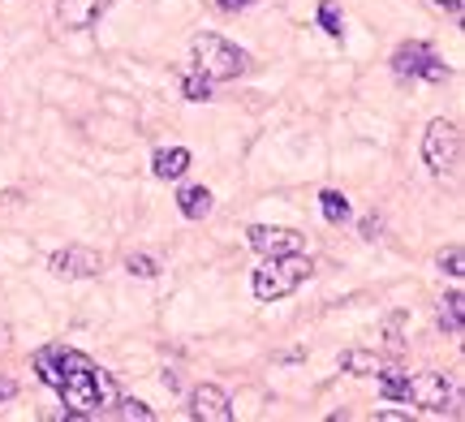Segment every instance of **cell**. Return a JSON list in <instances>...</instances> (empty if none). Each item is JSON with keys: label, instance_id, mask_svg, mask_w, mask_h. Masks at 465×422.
<instances>
[{"label": "cell", "instance_id": "6da1fadb", "mask_svg": "<svg viewBox=\"0 0 465 422\" xmlns=\"http://www.w3.org/2000/svg\"><path fill=\"white\" fill-rule=\"evenodd\" d=\"M35 370L39 379L61 396L65 418H87V414H103L108 405H117V384L103 366H95L87 354L69 349V345H43L35 354Z\"/></svg>", "mask_w": 465, "mask_h": 422}, {"label": "cell", "instance_id": "7a4b0ae2", "mask_svg": "<svg viewBox=\"0 0 465 422\" xmlns=\"http://www.w3.org/2000/svg\"><path fill=\"white\" fill-rule=\"evenodd\" d=\"M190 52H194V65H198V73H202V78H212V82H237V78H246V73L254 69V65H250V52H246V47L228 43L224 35H212V31L194 35Z\"/></svg>", "mask_w": 465, "mask_h": 422}, {"label": "cell", "instance_id": "3957f363", "mask_svg": "<svg viewBox=\"0 0 465 422\" xmlns=\"http://www.w3.org/2000/svg\"><path fill=\"white\" fill-rule=\"evenodd\" d=\"M310 276H315V263L306 259V250L297 255H276V259H263V267H254V297L258 302H280V297L297 293Z\"/></svg>", "mask_w": 465, "mask_h": 422}, {"label": "cell", "instance_id": "277c9868", "mask_svg": "<svg viewBox=\"0 0 465 422\" xmlns=\"http://www.w3.org/2000/svg\"><path fill=\"white\" fill-rule=\"evenodd\" d=\"M422 164L431 177H452L457 164H461V130L457 121L448 116H435L427 134H422Z\"/></svg>", "mask_w": 465, "mask_h": 422}, {"label": "cell", "instance_id": "5b68a950", "mask_svg": "<svg viewBox=\"0 0 465 422\" xmlns=\"http://www.w3.org/2000/svg\"><path fill=\"white\" fill-rule=\"evenodd\" d=\"M405 401H413L422 414H448L457 409V384L444 370H418L405 379Z\"/></svg>", "mask_w": 465, "mask_h": 422}, {"label": "cell", "instance_id": "8992f818", "mask_svg": "<svg viewBox=\"0 0 465 422\" xmlns=\"http://www.w3.org/2000/svg\"><path fill=\"white\" fill-rule=\"evenodd\" d=\"M392 73L397 78H422V82H448L452 78V69L427 43H401L392 52Z\"/></svg>", "mask_w": 465, "mask_h": 422}, {"label": "cell", "instance_id": "52a82bcc", "mask_svg": "<svg viewBox=\"0 0 465 422\" xmlns=\"http://www.w3.org/2000/svg\"><path fill=\"white\" fill-rule=\"evenodd\" d=\"M246 237H250V250H258L263 259L306 250V237H302L297 229H280V225H250Z\"/></svg>", "mask_w": 465, "mask_h": 422}, {"label": "cell", "instance_id": "ba28073f", "mask_svg": "<svg viewBox=\"0 0 465 422\" xmlns=\"http://www.w3.org/2000/svg\"><path fill=\"white\" fill-rule=\"evenodd\" d=\"M47 267H52V276H65V280H91V276H99L103 263L91 246H65V250L47 259Z\"/></svg>", "mask_w": 465, "mask_h": 422}, {"label": "cell", "instance_id": "9c48e42d", "mask_svg": "<svg viewBox=\"0 0 465 422\" xmlns=\"http://www.w3.org/2000/svg\"><path fill=\"white\" fill-rule=\"evenodd\" d=\"M117 0H57V22L65 31H91Z\"/></svg>", "mask_w": 465, "mask_h": 422}, {"label": "cell", "instance_id": "30bf717a", "mask_svg": "<svg viewBox=\"0 0 465 422\" xmlns=\"http://www.w3.org/2000/svg\"><path fill=\"white\" fill-rule=\"evenodd\" d=\"M190 414L198 422H232V401H228V392L216 388V384H198L190 392Z\"/></svg>", "mask_w": 465, "mask_h": 422}, {"label": "cell", "instance_id": "8fae6325", "mask_svg": "<svg viewBox=\"0 0 465 422\" xmlns=\"http://www.w3.org/2000/svg\"><path fill=\"white\" fill-rule=\"evenodd\" d=\"M190 164H194V156L186 151V146H164V151L151 156V172L160 181H181L190 172Z\"/></svg>", "mask_w": 465, "mask_h": 422}, {"label": "cell", "instance_id": "7c38bea8", "mask_svg": "<svg viewBox=\"0 0 465 422\" xmlns=\"http://www.w3.org/2000/svg\"><path fill=\"white\" fill-rule=\"evenodd\" d=\"M177 207H181L186 220H207V216H212V190H207V186H186L177 194Z\"/></svg>", "mask_w": 465, "mask_h": 422}, {"label": "cell", "instance_id": "4fadbf2b", "mask_svg": "<svg viewBox=\"0 0 465 422\" xmlns=\"http://www.w3.org/2000/svg\"><path fill=\"white\" fill-rule=\"evenodd\" d=\"M439 328H444V336H461L465 328V297L457 289L439 297Z\"/></svg>", "mask_w": 465, "mask_h": 422}, {"label": "cell", "instance_id": "5bb4252c", "mask_svg": "<svg viewBox=\"0 0 465 422\" xmlns=\"http://www.w3.org/2000/svg\"><path fill=\"white\" fill-rule=\"evenodd\" d=\"M341 370L375 379L379 370H383V358H379V354H371V349H345V354H341Z\"/></svg>", "mask_w": 465, "mask_h": 422}, {"label": "cell", "instance_id": "9a60e30c", "mask_svg": "<svg viewBox=\"0 0 465 422\" xmlns=\"http://www.w3.org/2000/svg\"><path fill=\"white\" fill-rule=\"evenodd\" d=\"M319 207H323L327 225H349V198H345L341 190H323V194H319Z\"/></svg>", "mask_w": 465, "mask_h": 422}, {"label": "cell", "instance_id": "2e32d148", "mask_svg": "<svg viewBox=\"0 0 465 422\" xmlns=\"http://www.w3.org/2000/svg\"><path fill=\"white\" fill-rule=\"evenodd\" d=\"M379 396H383V401H405V379H409V370H379Z\"/></svg>", "mask_w": 465, "mask_h": 422}, {"label": "cell", "instance_id": "e0dca14e", "mask_svg": "<svg viewBox=\"0 0 465 422\" xmlns=\"http://www.w3.org/2000/svg\"><path fill=\"white\" fill-rule=\"evenodd\" d=\"M181 95H186L190 104H207V99H212V78H202V73H186V78H181Z\"/></svg>", "mask_w": 465, "mask_h": 422}, {"label": "cell", "instance_id": "ac0fdd59", "mask_svg": "<svg viewBox=\"0 0 465 422\" xmlns=\"http://www.w3.org/2000/svg\"><path fill=\"white\" fill-rule=\"evenodd\" d=\"M125 271H129V276H138V280H155V276H160V259H155V255H129Z\"/></svg>", "mask_w": 465, "mask_h": 422}, {"label": "cell", "instance_id": "d6986e66", "mask_svg": "<svg viewBox=\"0 0 465 422\" xmlns=\"http://www.w3.org/2000/svg\"><path fill=\"white\" fill-rule=\"evenodd\" d=\"M319 27H323L332 39H341V31H345V22H341V9H336L332 0H323V5H319Z\"/></svg>", "mask_w": 465, "mask_h": 422}, {"label": "cell", "instance_id": "ffe728a7", "mask_svg": "<svg viewBox=\"0 0 465 422\" xmlns=\"http://www.w3.org/2000/svg\"><path fill=\"white\" fill-rule=\"evenodd\" d=\"M439 271H448L452 280H461V276H465V259H461V250H457V246L439 255Z\"/></svg>", "mask_w": 465, "mask_h": 422}, {"label": "cell", "instance_id": "44dd1931", "mask_svg": "<svg viewBox=\"0 0 465 422\" xmlns=\"http://www.w3.org/2000/svg\"><path fill=\"white\" fill-rule=\"evenodd\" d=\"M117 414H121V418H129V422H134V418H138V422H151V418H155V409H151L147 401H121V409H117Z\"/></svg>", "mask_w": 465, "mask_h": 422}, {"label": "cell", "instance_id": "7402d4cb", "mask_svg": "<svg viewBox=\"0 0 465 422\" xmlns=\"http://www.w3.org/2000/svg\"><path fill=\"white\" fill-rule=\"evenodd\" d=\"M362 237H367V241L383 237V216H367V220H362Z\"/></svg>", "mask_w": 465, "mask_h": 422}, {"label": "cell", "instance_id": "603a6c76", "mask_svg": "<svg viewBox=\"0 0 465 422\" xmlns=\"http://www.w3.org/2000/svg\"><path fill=\"white\" fill-rule=\"evenodd\" d=\"M250 5H258V0H220L224 13H242V9H250Z\"/></svg>", "mask_w": 465, "mask_h": 422}, {"label": "cell", "instance_id": "cb8c5ba5", "mask_svg": "<svg viewBox=\"0 0 465 422\" xmlns=\"http://www.w3.org/2000/svg\"><path fill=\"white\" fill-rule=\"evenodd\" d=\"M17 396V384L13 379H0V401H13Z\"/></svg>", "mask_w": 465, "mask_h": 422}, {"label": "cell", "instance_id": "d4e9b609", "mask_svg": "<svg viewBox=\"0 0 465 422\" xmlns=\"http://www.w3.org/2000/svg\"><path fill=\"white\" fill-rule=\"evenodd\" d=\"M164 388H168V392H177V388H181V379H177V370H164Z\"/></svg>", "mask_w": 465, "mask_h": 422}, {"label": "cell", "instance_id": "484cf974", "mask_svg": "<svg viewBox=\"0 0 465 422\" xmlns=\"http://www.w3.org/2000/svg\"><path fill=\"white\" fill-rule=\"evenodd\" d=\"M435 5H439V9H448V13H452V17H457V13H461V0H435Z\"/></svg>", "mask_w": 465, "mask_h": 422}]
</instances>
